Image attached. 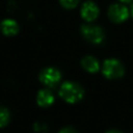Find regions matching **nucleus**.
I'll list each match as a JSON object with an SVG mask.
<instances>
[{"instance_id":"nucleus-1","label":"nucleus","mask_w":133,"mask_h":133,"mask_svg":"<svg viewBox=\"0 0 133 133\" xmlns=\"http://www.w3.org/2000/svg\"><path fill=\"white\" fill-rule=\"evenodd\" d=\"M59 96L66 103L75 104L82 100L84 96V90L79 84L75 82L66 81L61 84L59 89Z\"/></svg>"},{"instance_id":"nucleus-2","label":"nucleus","mask_w":133,"mask_h":133,"mask_svg":"<svg viewBox=\"0 0 133 133\" xmlns=\"http://www.w3.org/2000/svg\"><path fill=\"white\" fill-rule=\"evenodd\" d=\"M102 73L107 79H117L123 77L125 68L119 60L115 58H108L103 63Z\"/></svg>"},{"instance_id":"nucleus-3","label":"nucleus","mask_w":133,"mask_h":133,"mask_svg":"<svg viewBox=\"0 0 133 133\" xmlns=\"http://www.w3.org/2000/svg\"><path fill=\"white\" fill-rule=\"evenodd\" d=\"M81 33L86 41L92 44H101L104 41V32L102 28L97 25H82Z\"/></svg>"},{"instance_id":"nucleus-4","label":"nucleus","mask_w":133,"mask_h":133,"mask_svg":"<svg viewBox=\"0 0 133 133\" xmlns=\"http://www.w3.org/2000/svg\"><path fill=\"white\" fill-rule=\"evenodd\" d=\"M60 80L61 73L59 72V70L55 68H46L39 74V81L48 87H53L57 85Z\"/></svg>"},{"instance_id":"nucleus-5","label":"nucleus","mask_w":133,"mask_h":133,"mask_svg":"<svg viewBox=\"0 0 133 133\" xmlns=\"http://www.w3.org/2000/svg\"><path fill=\"white\" fill-rule=\"evenodd\" d=\"M108 17L114 23L125 22L129 17V9L123 4H112L108 8Z\"/></svg>"},{"instance_id":"nucleus-6","label":"nucleus","mask_w":133,"mask_h":133,"mask_svg":"<svg viewBox=\"0 0 133 133\" xmlns=\"http://www.w3.org/2000/svg\"><path fill=\"white\" fill-rule=\"evenodd\" d=\"M81 17L87 21V22H91L94 20H96L99 16V7L96 5V3H94L92 1H86L82 7H81Z\"/></svg>"},{"instance_id":"nucleus-7","label":"nucleus","mask_w":133,"mask_h":133,"mask_svg":"<svg viewBox=\"0 0 133 133\" xmlns=\"http://www.w3.org/2000/svg\"><path fill=\"white\" fill-rule=\"evenodd\" d=\"M54 96L48 89H42L38 91L36 97V102L41 107H49L54 103Z\"/></svg>"},{"instance_id":"nucleus-8","label":"nucleus","mask_w":133,"mask_h":133,"mask_svg":"<svg viewBox=\"0 0 133 133\" xmlns=\"http://www.w3.org/2000/svg\"><path fill=\"white\" fill-rule=\"evenodd\" d=\"M1 30L4 35L12 36L19 32V25L15 20L6 19V20L2 21V23H1Z\"/></svg>"},{"instance_id":"nucleus-9","label":"nucleus","mask_w":133,"mask_h":133,"mask_svg":"<svg viewBox=\"0 0 133 133\" xmlns=\"http://www.w3.org/2000/svg\"><path fill=\"white\" fill-rule=\"evenodd\" d=\"M82 68L88 73H97L100 70V64L97 58L92 56H85L81 60Z\"/></svg>"},{"instance_id":"nucleus-10","label":"nucleus","mask_w":133,"mask_h":133,"mask_svg":"<svg viewBox=\"0 0 133 133\" xmlns=\"http://www.w3.org/2000/svg\"><path fill=\"white\" fill-rule=\"evenodd\" d=\"M9 119H10L9 111L5 107L0 106V128L5 127L8 124Z\"/></svg>"},{"instance_id":"nucleus-11","label":"nucleus","mask_w":133,"mask_h":133,"mask_svg":"<svg viewBox=\"0 0 133 133\" xmlns=\"http://www.w3.org/2000/svg\"><path fill=\"white\" fill-rule=\"evenodd\" d=\"M80 0H59L60 4L64 7V8H68V9H71V8H75L78 3H79Z\"/></svg>"},{"instance_id":"nucleus-12","label":"nucleus","mask_w":133,"mask_h":133,"mask_svg":"<svg viewBox=\"0 0 133 133\" xmlns=\"http://www.w3.org/2000/svg\"><path fill=\"white\" fill-rule=\"evenodd\" d=\"M58 133H78L74 128H71V127H68V128H63L61 129Z\"/></svg>"},{"instance_id":"nucleus-13","label":"nucleus","mask_w":133,"mask_h":133,"mask_svg":"<svg viewBox=\"0 0 133 133\" xmlns=\"http://www.w3.org/2000/svg\"><path fill=\"white\" fill-rule=\"evenodd\" d=\"M106 133H122V132H119V131H117V130H110V131H108V132H106Z\"/></svg>"},{"instance_id":"nucleus-14","label":"nucleus","mask_w":133,"mask_h":133,"mask_svg":"<svg viewBox=\"0 0 133 133\" xmlns=\"http://www.w3.org/2000/svg\"><path fill=\"white\" fill-rule=\"evenodd\" d=\"M121 2H123V3H129V2H131L132 0H119Z\"/></svg>"},{"instance_id":"nucleus-15","label":"nucleus","mask_w":133,"mask_h":133,"mask_svg":"<svg viewBox=\"0 0 133 133\" xmlns=\"http://www.w3.org/2000/svg\"><path fill=\"white\" fill-rule=\"evenodd\" d=\"M131 16H132V18H133V4H132V6H131Z\"/></svg>"}]
</instances>
